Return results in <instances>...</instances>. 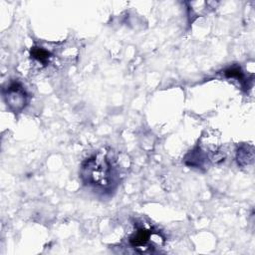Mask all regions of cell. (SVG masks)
Instances as JSON below:
<instances>
[{
  "instance_id": "1",
  "label": "cell",
  "mask_w": 255,
  "mask_h": 255,
  "mask_svg": "<svg viewBox=\"0 0 255 255\" xmlns=\"http://www.w3.org/2000/svg\"><path fill=\"white\" fill-rule=\"evenodd\" d=\"M82 177L86 183L107 187L113 180V171L107 157L102 154L94 155L82 165Z\"/></svg>"
},
{
  "instance_id": "3",
  "label": "cell",
  "mask_w": 255,
  "mask_h": 255,
  "mask_svg": "<svg viewBox=\"0 0 255 255\" xmlns=\"http://www.w3.org/2000/svg\"><path fill=\"white\" fill-rule=\"evenodd\" d=\"M155 237L156 235L155 233L152 232L151 229L140 227L136 229L129 237V244L132 248L136 250L141 249L143 252L146 249L150 248V244L152 246L154 245L156 239H152V238H155Z\"/></svg>"
},
{
  "instance_id": "4",
  "label": "cell",
  "mask_w": 255,
  "mask_h": 255,
  "mask_svg": "<svg viewBox=\"0 0 255 255\" xmlns=\"http://www.w3.org/2000/svg\"><path fill=\"white\" fill-rule=\"evenodd\" d=\"M31 56L41 64H47L50 59V53L42 47H34L31 50Z\"/></svg>"
},
{
  "instance_id": "2",
  "label": "cell",
  "mask_w": 255,
  "mask_h": 255,
  "mask_svg": "<svg viewBox=\"0 0 255 255\" xmlns=\"http://www.w3.org/2000/svg\"><path fill=\"white\" fill-rule=\"evenodd\" d=\"M4 98L7 106L13 112H21L27 104V94L19 83H12L6 88Z\"/></svg>"
}]
</instances>
